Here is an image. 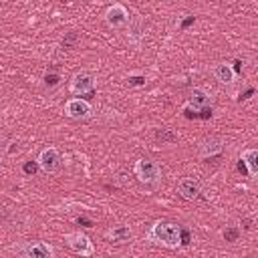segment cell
Returning <instances> with one entry per match:
<instances>
[{
    "label": "cell",
    "mask_w": 258,
    "mask_h": 258,
    "mask_svg": "<svg viewBox=\"0 0 258 258\" xmlns=\"http://www.w3.org/2000/svg\"><path fill=\"white\" fill-rule=\"evenodd\" d=\"M147 240L151 244H157V246H163V248H169V250H175L181 246V228L173 222H165V220H157L149 232H147Z\"/></svg>",
    "instance_id": "1"
},
{
    "label": "cell",
    "mask_w": 258,
    "mask_h": 258,
    "mask_svg": "<svg viewBox=\"0 0 258 258\" xmlns=\"http://www.w3.org/2000/svg\"><path fill=\"white\" fill-rule=\"evenodd\" d=\"M133 173L135 177L141 181V183H147V185H153L161 179V167L155 159H147V157H141L135 161V167H133Z\"/></svg>",
    "instance_id": "2"
},
{
    "label": "cell",
    "mask_w": 258,
    "mask_h": 258,
    "mask_svg": "<svg viewBox=\"0 0 258 258\" xmlns=\"http://www.w3.org/2000/svg\"><path fill=\"white\" fill-rule=\"evenodd\" d=\"M64 244H67L69 250H73L75 254H79L83 258H91L95 254V246H93L91 238L85 232H81V230L64 234Z\"/></svg>",
    "instance_id": "3"
},
{
    "label": "cell",
    "mask_w": 258,
    "mask_h": 258,
    "mask_svg": "<svg viewBox=\"0 0 258 258\" xmlns=\"http://www.w3.org/2000/svg\"><path fill=\"white\" fill-rule=\"evenodd\" d=\"M62 113H64V117H69V119L81 121V119H89V117H91L93 107H91V103H89V101L75 97V99H69V101L64 103Z\"/></svg>",
    "instance_id": "4"
},
{
    "label": "cell",
    "mask_w": 258,
    "mask_h": 258,
    "mask_svg": "<svg viewBox=\"0 0 258 258\" xmlns=\"http://www.w3.org/2000/svg\"><path fill=\"white\" fill-rule=\"evenodd\" d=\"M93 89H95V77L91 73H87V71L75 73L71 77V81H69V91L73 95H87Z\"/></svg>",
    "instance_id": "5"
},
{
    "label": "cell",
    "mask_w": 258,
    "mask_h": 258,
    "mask_svg": "<svg viewBox=\"0 0 258 258\" xmlns=\"http://www.w3.org/2000/svg\"><path fill=\"white\" fill-rule=\"evenodd\" d=\"M129 20H131L129 10H127L123 4H119V2L111 4V6L105 10V22H107L111 28H123V26L129 24Z\"/></svg>",
    "instance_id": "6"
},
{
    "label": "cell",
    "mask_w": 258,
    "mask_h": 258,
    "mask_svg": "<svg viewBox=\"0 0 258 258\" xmlns=\"http://www.w3.org/2000/svg\"><path fill=\"white\" fill-rule=\"evenodd\" d=\"M36 163H38V167L44 173H56L58 167H60V153H58V149L56 147H44L38 153Z\"/></svg>",
    "instance_id": "7"
},
{
    "label": "cell",
    "mask_w": 258,
    "mask_h": 258,
    "mask_svg": "<svg viewBox=\"0 0 258 258\" xmlns=\"http://www.w3.org/2000/svg\"><path fill=\"white\" fill-rule=\"evenodd\" d=\"M212 103V97L206 89L202 87H196L189 91V97H187V103L183 105V111L189 115V111H204L208 105Z\"/></svg>",
    "instance_id": "8"
},
{
    "label": "cell",
    "mask_w": 258,
    "mask_h": 258,
    "mask_svg": "<svg viewBox=\"0 0 258 258\" xmlns=\"http://www.w3.org/2000/svg\"><path fill=\"white\" fill-rule=\"evenodd\" d=\"M177 194L183 198V200H198L200 194H202V183L196 179V177H181L177 181Z\"/></svg>",
    "instance_id": "9"
},
{
    "label": "cell",
    "mask_w": 258,
    "mask_h": 258,
    "mask_svg": "<svg viewBox=\"0 0 258 258\" xmlns=\"http://www.w3.org/2000/svg\"><path fill=\"white\" fill-rule=\"evenodd\" d=\"M131 238H133V230H131L129 226H125V224L113 226V228H109V230L105 232V240H107L109 244H115V246L127 244V242H131Z\"/></svg>",
    "instance_id": "10"
},
{
    "label": "cell",
    "mask_w": 258,
    "mask_h": 258,
    "mask_svg": "<svg viewBox=\"0 0 258 258\" xmlns=\"http://www.w3.org/2000/svg\"><path fill=\"white\" fill-rule=\"evenodd\" d=\"M24 258H54V248L46 242H30L24 248Z\"/></svg>",
    "instance_id": "11"
},
{
    "label": "cell",
    "mask_w": 258,
    "mask_h": 258,
    "mask_svg": "<svg viewBox=\"0 0 258 258\" xmlns=\"http://www.w3.org/2000/svg\"><path fill=\"white\" fill-rule=\"evenodd\" d=\"M222 149H224V139H220V137H206L200 143V157L202 159L214 157V155L222 153Z\"/></svg>",
    "instance_id": "12"
},
{
    "label": "cell",
    "mask_w": 258,
    "mask_h": 258,
    "mask_svg": "<svg viewBox=\"0 0 258 258\" xmlns=\"http://www.w3.org/2000/svg\"><path fill=\"white\" fill-rule=\"evenodd\" d=\"M214 77H216V81L222 83V85H232V83L236 81V71L232 69L230 62H218V64L214 67Z\"/></svg>",
    "instance_id": "13"
},
{
    "label": "cell",
    "mask_w": 258,
    "mask_h": 258,
    "mask_svg": "<svg viewBox=\"0 0 258 258\" xmlns=\"http://www.w3.org/2000/svg\"><path fill=\"white\" fill-rule=\"evenodd\" d=\"M242 163L246 165L248 177H256V173H258V151L254 147L242 151Z\"/></svg>",
    "instance_id": "14"
}]
</instances>
